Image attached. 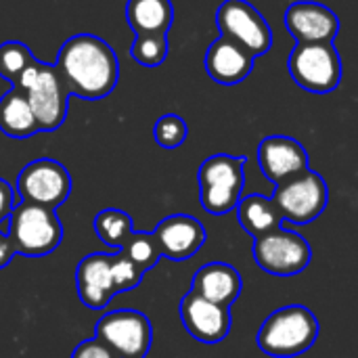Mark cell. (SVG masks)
<instances>
[{
    "instance_id": "2e32d148",
    "label": "cell",
    "mask_w": 358,
    "mask_h": 358,
    "mask_svg": "<svg viewBox=\"0 0 358 358\" xmlns=\"http://www.w3.org/2000/svg\"><path fill=\"white\" fill-rule=\"evenodd\" d=\"M153 237L164 258L182 262L193 258L203 248L208 235L197 218L189 214H172L155 227Z\"/></svg>"
},
{
    "instance_id": "5b68a950",
    "label": "cell",
    "mask_w": 358,
    "mask_h": 358,
    "mask_svg": "<svg viewBox=\"0 0 358 358\" xmlns=\"http://www.w3.org/2000/svg\"><path fill=\"white\" fill-rule=\"evenodd\" d=\"M6 235L19 256L40 258L63 241V227L55 210L21 201L6 220Z\"/></svg>"
},
{
    "instance_id": "9a60e30c",
    "label": "cell",
    "mask_w": 358,
    "mask_h": 358,
    "mask_svg": "<svg viewBox=\"0 0 358 358\" xmlns=\"http://www.w3.org/2000/svg\"><path fill=\"white\" fill-rule=\"evenodd\" d=\"M285 27L289 36L298 40V44L334 42L340 31V19L329 6L321 2L300 0L287 6Z\"/></svg>"
},
{
    "instance_id": "8992f818",
    "label": "cell",
    "mask_w": 358,
    "mask_h": 358,
    "mask_svg": "<svg viewBox=\"0 0 358 358\" xmlns=\"http://www.w3.org/2000/svg\"><path fill=\"white\" fill-rule=\"evenodd\" d=\"M287 69L300 88L317 94L334 92L342 82V59L334 42L296 44Z\"/></svg>"
},
{
    "instance_id": "f546056e",
    "label": "cell",
    "mask_w": 358,
    "mask_h": 358,
    "mask_svg": "<svg viewBox=\"0 0 358 358\" xmlns=\"http://www.w3.org/2000/svg\"><path fill=\"white\" fill-rule=\"evenodd\" d=\"M15 254H17V252H15V248H13L10 239H8L6 231H0V268L8 266Z\"/></svg>"
},
{
    "instance_id": "7a4b0ae2",
    "label": "cell",
    "mask_w": 358,
    "mask_h": 358,
    "mask_svg": "<svg viewBox=\"0 0 358 358\" xmlns=\"http://www.w3.org/2000/svg\"><path fill=\"white\" fill-rule=\"evenodd\" d=\"M317 338L319 321L315 313L302 304H289L266 317L256 336V344L266 357L294 358L310 350Z\"/></svg>"
},
{
    "instance_id": "e0dca14e",
    "label": "cell",
    "mask_w": 358,
    "mask_h": 358,
    "mask_svg": "<svg viewBox=\"0 0 358 358\" xmlns=\"http://www.w3.org/2000/svg\"><path fill=\"white\" fill-rule=\"evenodd\" d=\"M254 59L256 57L248 52L241 44L220 36L210 44L206 52V71L216 84L235 86L252 73Z\"/></svg>"
},
{
    "instance_id": "52a82bcc",
    "label": "cell",
    "mask_w": 358,
    "mask_h": 358,
    "mask_svg": "<svg viewBox=\"0 0 358 358\" xmlns=\"http://www.w3.org/2000/svg\"><path fill=\"white\" fill-rule=\"evenodd\" d=\"M271 199L279 208L283 222L304 227L325 212L329 203V187L319 172L308 168L298 176L277 185Z\"/></svg>"
},
{
    "instance_id": "9c48e42d",
    "label": "cell",
    "mask_w": 358,
    "mask_h": 358,
    "mask_svg": "<svg viewBox=\"0 0 358 358\" xmlns=\"http://www.w3.org/2000/svg\"><path fill=\"white\" fill-rule=\"evenodd\" d=\"M220 36L241 44L254 57H262L273 46V31L262 13L248 0H224L216 10Z\"/></svg>"
},
{
    "instance_id": "30bf717a",
    "label": "cell",
    "mask_w": 358,
    "mask_h": 358,
    "mask_svg": "<svg viewBox=\"0 0 358 358\" xmlns=\"http://www.w3.org/2000/svg\"><path fill=\"white\" fill-rule=\"evenodd\" d=\"M94 338L120 358H145L153 344V327L138 310H113L96 321Z\"/></svg>"
},
{
    "instance_id": "8fae6325",
    "label": "cell",
    "mask_w": 358,
    "mask_h": 358,
    "mask_svg": "<svg viewBox=\"0 0 358 358\" xmlns=\"http://www.w3.org/2000/svg\"><path fill=\"white\" fill-rule=\"evenodd\" d=\"M17 193L21 201L57 210L71 195V174L57 159H34L19 172Z\"/></svg>"
},
{
    "instance_id": "d4e9b609",
    "label": "cell",
    "mask_w": 358,
    "mask_h": 358,
    "mask_svg": "<svg viewBox=\"0 0 358 358\" xmlns=\"http://www.w3.org/2000/svg\"><path fill=\"white\" fill-rule=\"evenodd\" d=\"M31 61H34V55L23 42L8 40L0 44V76L6 82L15 84Z\"/></svg>"
},
{
    "instance_id": "5bb4252c",
    "label": "cell",
    "mask_w": 358,
    "mask_h": 358,
    "mask_svg": "<svg viewBox=\"0 0 358 358\" xmlns=\"http://www.w3.org/2000/svg\"><path fill=\"white\" fill-rule=\"evenodd\" d=\"M258 164L262 174L277 187L308 170V153L300 141L283 134H273L260 141Z\"/></svg>"
},
{
    "instance_id": "7c38bea8",
    "label": "cell",
    "mask_w": 358,
    "mask_h": 358,
    "mask_svg": "<svg viewBox=\"0 0 358 358\" xmlns=\"http://www.w3.org/2000/svg\"><path fill=\"white\" fill-rule=\"evenodd\" d=\"M180 321L191 338L201 344H220L231 334V310L227 306L203 300L201 296L189 292L178 306Z\"/></svg>"
},
{
    "instance_id": "ac0fdd59",
    "label": "cell",
    "mask_w": 358,
    "mask_h": 358,
    "mask_svg": "<svg viewBox=\"0 0 358 358\" xmlns=\"http://www.w3.org/2000/svg\"><path fill=\"white\" fill-rule=\"evenodd\" d=\"M241 289H243V281L239 271L227 262H210L201 266L191 281L193 294L227 308L235 304V300L241 296Z\"/></svg>"
},
{
    "instance_id": "3957f363",
    "label": "cell",
    "mask_w": 358,
    "mask_h": 358,
    "mask_svg": "<svg viewBox=\"0 0 358 358\" xmlns=\"http://www.w3.org/2000/svg\"><path fill=\"white\" fill-rule=\"evenodd\" d=\"M13 86H19L29 101L40 132H55L61 128L69 111L71 94L55 65L42 63L34 57Z\"/></svg>"
},
{
    "instance_id": "6da1fadb",
    "label": "cell",
    "mask_w": 358,
    "mask_h": 358,
    "mask_svg": "<svg viewBox=\"0 0 358 358\" xmlns=\"http://www.w3.org/2000/svg\"><path fill=\"white\" fill-rule=\"evenodd\" d=\"M57 71L71 96L101 101L113 92L120 80V61L113 48L99 36L78 34L59 48Z\"/></svg>"
},
{
    "instance_id": "484cf974",
    "label": "cell",
    "mask_w": 358,
    "mask_h": 358,
    "mask_svg": "<svg viewBox=\"0 0 358 358\" xmlns=\"http://www.w3.org/2000/svg\"><path fill=\"white\" fill-rule=\"evenodd\" d=\"M187 136H189V126L176 113L162 115L155 122V126H153V138L164 149H176V147H180L187 141Z\"/></svg>"
},
{
    "instance_id": "4316f807",
    "label": "cell",
    "mask_w": 358,
    "mask_h": 358,
    "mask_svg": "<svg viewBox=\"0 0 358 358\" xmlns=\"http://www.w3.org/2000/svg\"><path fill=\"white\" fill-rule=\"evenodd\" d=\"M143 271L130 262L120 250L113 254V277H115V287H117V294H126V292H132L141 285L143 281Z\"/></svg>"
},
{
    "instance_id": "ba28073f",
    "label": "cell",
    "mask_w": 358,
    "mask_h": 358,
    "mask_svg": "<svg viewBox=\"0 0 358 358\" xmlns=\"http://www.w3.org/2000/svg\"><path fill=\"white\" fill-rule=\"evenodd\" d=\"M254 262L273 277H296L313 260L310 243L296 231L275 229L254 239Z\"/></svg>"
},
{
    "instance_id": "603a6c76",
    "label": "cell",
    "mask_w": 358,
    "mask_h": 358,
    "mask_svg": "<svg viewBox=\"0 0 358 358\" xmlns=\"http://www.w3.org/2000/svg\"><path fill=\"white\" fill-rule=\"evenodd\" d=\"M120 252L130 262H134L143 273L151 271L162 258V252H159V245H157L153 233H145V231H132Z\"/></svg>"
},
{
    "instance_id": "ffe728a7",
    "label": "cell",
    "mask_w": 358,
    "mask_h": 358,
    "mask_svg": "<svg viewBox=\"0 0 358 358\" xmlns=\"http://www.w3.org/2000/svg\"><path fill=\"white\" fill-rule=\"evenodd\" d=\"M237 220H239L241 229L248 235H252L254 239L262 237L283 224V216H281L279 208L275 206V201L271 197H262V195L241 197V201L237 206Z\"/></svg>"
},
{
    "instance_id": "44dd1931",
    "label": "cell",
    "mask_w": 358,
    "mask_h": 358,
    "mask_svg": "<svg viewBox=\"0 0 358 358\" xmlns=\"http://www.w3.org/2000/svg\"><path fill=\"white\" fill-rule=\"evenodd\" d=\"M126 19L136 34H168L174 6L172 0H128Z\"/></svg>"
},
{
    "instance_id": "f1b7e54d",
    "label": "cell",
    "mask_w": 358,
    "mask_h": 358,
    "mask_svg": "<svg viewBox=\"0 0 358 358\" xmlns=\"http://www.w3.org/2000/svg\"><path fill=\"white\" fill-rule=\"evenodd\" d=\"M13 208H15V191L4 178H0V222L8 220Z\"/></svg>"
},
{
    "instance_id": "cb8c5ba5",
    "label": "cell",
    "mask_w": 358,
    "mask_h": 358,
    "mask_svg": "<svg viewBox=\"0 0 358 358\" xmlns=\"http://www.w3.org/2000/svg\"><path fill=\"white\" fill-rule=\"evenodd\" d=\"M170 50L168 34H136L130 46V57L143 67H159Z\"/></svg>"
},
{
    "instance_id": "7402d4cb",
    "label": "cell",
    "mask_w": 358,
    "mask_h": 358,
    "mask_svg": "<svg viewBox=\"0 0 358 358\" xmlns=\"http://www.w3.org/2000/svg\"><path fill=\"white\" fill-rule=\"evenodd\" d=\"M92 229H94V235H96L105 245L113 248L115 252L122 250V245L126 243V239H128L130 233L134 231L132 218H130L124 210H117V208L101 210V212L94 216Z\"/></svg>"
},
{
    "instance_id": "277c9868",
    "label": "cell",
    "mask_w": 358,
    "mask_h": 358,
    "mask_svg": "<svg viewBox=\"0 0 358 358\" xmlns=\"http://www.w3.org/2000/svg\"><path fill=\"white\" fill-rule=\"evenodd\" d=\"M248 157L218 153L208 157L197 172L201 208L212 216H224L237 210L245 187Z\"/></svg>"
},
{
    "instance_id": "83f0119b",
    "label": "cell",
    "mask_w": 358,
    "mask_h": 358,
    "mask_svg": "<svg viewBox=\"0 0 358 358\" xmlns=\"http://www.w3.org/2000/svg\"><path fill=\"white\" fill-rule=\"evenodd\" d=\"M71 358H120L111 348H107L99 338L84 340L76 346Z\"/></svg>"
},
{
    "instance_id": "4fadbf2b",
    "label": "cell",
    "mask_w": 358,
    "mask_h": 358,
    "mask_svg": "<svg viewBox=\"0 0 358 358\" xmlns=\"http://www.w3.org/2000/svg\"><path fill=\"white\" fill-rule=\"evenodd\" d=\"M76 289L80 302L90 310L105 308L115 296V277H113V254H88L76 266Z\"/></svg>"
},
{
    "instance_id": "d6986e66",
    "label": "cell",
    "mask_w": 358,
    "mask_h": 358,
    "mask_svg": "<svg viewBox=\"0 0 358 358\" xmlns=\"http://www.w3.org/2000/svg\"><path fill=\"white\" fill-rule=\"evenodd\" d=\"M0 132L10 138H29L40 132L29 101L19 86H10L0 99Z\"/></svg>"
}]
</instances>
